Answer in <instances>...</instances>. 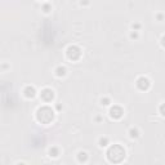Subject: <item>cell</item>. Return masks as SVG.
Listing matches in <instances>:
<instances>
[{"mask_svg": "<svg viewBox=\"0 0 165 165\" xmlns=\"http://www.w3.org/2000/svg\"><path fill=\"white\" fill-rule=\"evenodd\" d=\"M125 155H126L125 148L119 143L110 146L107 150V160L110 163H120V161L125 159Z\"/></svg>", "mask_w": 165, "mask_h": 165, "instance_id": "6da1fadb", "label": "cell"}, {"mask_svg": "<svg viewBox=\"0 0 165 165\" xmlns=\"http://www.w3.org/2000/svg\"><path fill=\"white\" fill-rule=\"evenodd\" d=\"M35 116H36V120L39 122H41L44 125H48L54 120V111L48 104H44V106H41L36 110Z\"/></svg>", "mask_w": 165, "mask_h": 165, "instance_id": "7a4b0ae2", "label": "cell"}, {"mask_svg": "<svg viewBox=\"0 0 165 165\" xmlns=\"http://www.w3.org/2000/svg\"><path fill=\"white\" fill-rule=\"evenodd\" d=\"M66 57L70 61H79L81 57V49L78 45H70L66 49Z\"/></svg>", "mask_w": 165, "mask_h": 165, "instance_id": "3957f363", "label": "cell"}, {"mask_svg": "<svg viewBox=\"0 0 165 165\" xmlns=\"http://www.w3.org/2000/svg\"><path fill=\"white\" fill-rule=\"evenodd\" d=\"M54 90L52 89V88H44V89H41L40 92V99L43 101L44 103H52L54 101Z\"/></svg>", "mask_w": 165, "mask_h": 165, "instance_id": "277c9868", "label": "cell"}, {"mask_svg": "<svg viewBox=\"0 0 165 165\" xmlns=\"http://www.w3.org/2000/svg\"><path fill=\"white\" fill-rule=\"evenodd\" d=\"M108 115H110V117L114 119V120H120V119L124 116V110H122L121 106L114 104V106H110V108H108Z\"/></svg>", "mask_w": 165, "mask_h": 165, "instance_id": "5b68a950", "label": "cell"}, {"mask_svg": "<svg viewBox=\"0 0 165 165\" xmlns=\"http://www.w3.org/2000/svg\"><path fill=\"white\" fill-rule=\"evenodd\" d=\"M135 85L139 90L146 92V90H148L151 88V80L147 78V76H139V78L135 80Z\"/></svg>", "mask_w": 165, "mask_h": 165, "instance_id": "8992f818", "label": "cell"}, {"mask_svg": "<svg viewBox=\"0 0 165 165\" xmlns=\"http://www.w3.org/2000/svg\"><path fill=\"white\" fill-rule=\"evenodd\" d=\"M36 94H37V90L32 85H27L23 89V97L27 98V99H32V98L36 97Z\"/></svg>", "mask_w": 165, "mask_h": 165, "instance_id": "52a82bcc", "label": "cell"}, {"mask_svg": "<svg viewBox=\"0 0 165 165\" xmlns=\"http://www.w3.org/2000/svg\"><path fill=\"white\" fill-rule=\"evenodd\" d=\"M54 75L57 76V78H65L66 75H67V68L65 67V66H62V65H59V66H57L55 67V70H54Z\"/></svg>", "mask_w": 165, "mask_h": 165, "instance_id": "ba28073f", "label": "cell"}, {"mask_svg": "<svg viewBox=\"0 0 165 165\" xmlns=\"http://www.w3.org/2000/svg\"><path fill=\"white\" fill-rule=\"evenodd\" d=\"M128 134H129V138H130V139H137V138H139V135H141V133H139L138 128H135V126H133V128H130V129H129Z\"/></svg>", "mask_w": 165, "mask_h": 165, "instance_id": "9c48e42d", "label": "cell"}, {"mask_svg": "<svg viewBox=\"0 0 165 165\" xmlns=\"http://www.w3.org/2000/svg\"><path fill=\"white\" fill-rule=\"evenodd\" d=\"M108 145H110V139H108V137H99V139H98V146H99L101 148L107 147Z\"/></svg>", "mask_w": 165, "mask_h": 165, "instance_id": "30bf717a", "label": "cell"}, {"mask_svg": "<svg viewBox=\"0 0 165 165\" xmlns=\"http://www.w3.org/2000/svg\"><path fill=\"white\" fill-rule=\"evenodd\" d=\"M88 159H89V156H88V153L85 151H80L78 153V161L79 163H86Z\"/></svg>", "mask_w": 165, "mask_h": 165, "instance_id": "8fae6325", "label": "cell"}, {"mask_svg": "<svg viewBox=\"0 0 165 165\" xmlns=\"http://www.w3.org/2000/svg\"><path fill=\"white\" fill-rule=\"evenodd\" d=\"M52 9H53V6H52L50 3H43V5H41V10L45 14H49L52 12Z\"/></svg>", "mask_w": 165, "mask_h": 165, "instance_id": "7c38bea8", "label": "cell"}, {"mask_svg": "<svg viewBox=\"0 0 165 165\" xmlns=\"http://www.w3.org/2000/svg\"><path fill=\"white\" fill-rule=\"evenodd\" d=\"M99 103H101V106H104V107H110L112 102H111V99H110V98L104 96V97H102V98H101V99H99Z\"/></svg>", "mask_w": 165, "mask_h": 165, "instance_id": "4fadbf2b", "label": "cell"}, {"mask_svg": "<svg viewBox=\"0 0 165 165\" xmlns=\"http://www.w3.org/2000/svg\"><path fill=\"white\" fill-rule=\"evenodd\" d=\"M49 156L50 157H58L59 156V148L58 147H52V148H49Z\"/></svg>", "mask_w": 165, "mask_h": 165, "instance_id": "5bb4252c", "label": "cell"}, {"mask_svg": "<svg viewBox=\"0 0 165 165\" xmlns=\"http://www.w3.org/2000/svg\"><path fill=\"white\" fill-rule=\"evenodd\" d=\"M129 39L130 40H138L139 39V31L130 30L129 31Z\"/></svg>", "mask_w": 165, "mask_h": 165, "instance_id": "9a60e30c", "label": "cell"}, {"mask_svg": "<svg viewBox=\"0 0 165 165\" xmlns=\"http://www.w3.org/2000/svg\"><path fill=\"white\" fill-rule=\"evenodd\" d=\"M141 29H142V24L139 23V22L132 23V30H134V31H141Z\"/></svg>", "mask_w": 165, "mask_h": 165, "instance_id": "2e32d148", "label": "cell"}, {"mask_svg": "<svg viewBox=\"0 0 165 165\" xmlns=\"http://www.w3.org/2000/svg\"><path fill=\"white\" fill-rule=\"evenodd\" d=\"M159 114L161 115V116L165 117V103L160 104V107H159Z\"/></svg>", "mask_w": 165, "mask_h": 165, "instance_id": "e0dca14e", "label": "cell"}, {"mask_svg": "<svg viewBox=\"0 0 165 165\" xmlns=\"http://www.w3.org/2000/svg\"><path fill=\"white\" fill-rule=\"evenodd\" d=\"M164 18H165V16L163 14V13H157V14H156V19L160 21V22H161V21H163Z\"/></svg>", "mask_w": 165, "mask_h": 165, "instance_id": "ac0fdd59", "label": "cell"}, {"mask_svg": "<svg viewBox=\"0 0 165 165\" xmlns=\"http://www.w3.org/2000/svg\"><path fill=\"white\" fill-rule=\"evenodd\" d=\"M89 3H90V0H81V1H80V5L86 6V5H89Z\"/></svg>", "mask_w": 165, "mask_h": 165, "instance_id": "d6986e66", "label": "cell"}, {"mask_svg": "<svg viewBox=\"0 0 165 165\" xmlns=\"http://www.w3.org/2000/svg\"><path fill=\"white\" fill-rule=\"evenodd\" d=\"M160 44H161V47L163 48H165V35L160 39Z\"/></svg>", "mask_w": 165, "mask_h": 165, "instance_id": "ffe728a7", "label": "cell"}, {"mask_svg": "<svg viewBox=\"0 0 165 165\" xmlns=\"http://www.w3.org/2000/svg\"><path fill=\"white\" fill-rule=\"evenodd\" d=\"M94 120H96L97 122H101V121L103 120V117H102V116H99V115H98V116H96V117H94Z\"/></svg>", "mask_w": 165, "mask_h": 165, "instance_id": "44dd1931", "label": "cell"}, {"mask_svg": "<svg viewBox=\"0 0 165 165\" xmlns=\"http://www.w3.org/2000/svg\"><path fill=\"white\" fill-rule=\"evenodd\" d=\"M55 108H57V110H61L62 106H61V104H57V106H55Z\"/></svg>", "mask_w": 165, "mask_h": 165, "instance_id": "7402d4cb", "label": "cell"}, {"mask_svg": "<svg viewBox=\"0 0 165 165\" xmlns=\"http://www.w3.org/2000/svg\"><path fill=\"white\" fill-rule=\"evenodd\" d=\"M40 1H45V0H40Z\"/></svg>", "mask_w": 165, "mask_h": 165, "instance_id": "603a6c76", "label": "cell"}]
</instances>
